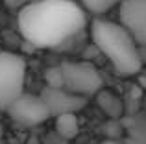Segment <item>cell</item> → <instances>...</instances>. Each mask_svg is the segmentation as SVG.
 Returning a JSON list of instances; mask_svg holds the SVG:
<instances>
[{
	"instance_id": "1",
	"label": "cell",
	"mask_w": 146,
	"mask_h": 144,
	"mask_svg": "<svg viewBox=\"0 0 146 144\" xmlns=\"http://www.w3.org/2000/svg\"><path fill=\"white\" fill-rule=\"evenodd\" d=\"M19 32L35 48H59L83 32L87 17L72 0H33L19 11Z\"/></svg>"
},
{
	"instance_id": "2",
	"label": "cell",
	"mask_w": 146,
	"mask_h": 144,
	"mask_svg": "<svg viewBox=\"0 0 146 144\" xmlns=\"http://www.w3.org/2000/svg\"><path fill=\"white\" fill-rule=\"evenodd\" d=\"M91 35L96 48L109 59L118 76H135L143 69L141 44L124 24L96 18L91 24Z\"/></svg>"
},
{
	"instance_id": "3",
	"label": "cell",
	"mask_w": 146,
	"mask_h": 144,
	"mask_svg": "<svg viewBox=\"0 0 146 144\" xmlns=\"http://www.w3.org/2000/svg\"><path fill=\"white\" fill-rule=\"evenodd\" d=\"M26 61L15 52L0 50V111H7L19 96L24 94Z\"/></svg>"
},
{
	"instance_id": "4",
	"label": "cell",
	"mask_w": 146,
	"mask_h": 144,
	"mask_svg": "<svg viewBox=\"0 0 146 144\" xmlns=\"http://www.w3.org/2000/svg\"><path fill=\"white\" fill-rule=\"evenodd\" d=\"M61 74V89H67L80 96H93L102 90L104 79L98 69L85 61H67L57 65Z\"/></svg>"
},
{
	"instance_id": "5",
	"label": "cell",
	"mask_w": 146,
	"mask_h": 144,
	"mask_svg": "<svg viewBox=\"0 0 146 144\" xmlns=\"http://www.w3.org/2000/svg\"><path fill=\"white\" fill-rule=\"evenodd\" d=\"M7 115L11 120L24 127H33L52 118L41 94H22L7 107Z\"/></svg>"
},
{
	"instance_id": "6",
	"label": "cell",
	"mask_w": 146,
	"mask_h": 144,
	"mask_svg": "<svg viewBox=\"0 0 146 144\" xmlns=\"http://www.w3.org/2000/svg\"><path fill=\"white\" fill-rule=\"evenodd\" d=\"M41 98L44 100L50 115L54 118H57L61 115H68V113H80L87 104L85 96H80V94H74L67 89L50 87V85H46L41 90Z\"/></svg>"
},
{
	"instance_id": "7",
	"label": "cell",
	"mask_w": 146,
	"mask_h": 144,
	"mask_svg": "<svg viewBox=\"0 0 146 144\" xmlns=\"http://www.w3.org/2000/svg\"><path fill=\"white\" fill-rule=\"evenodd\" d=\"M120 24L141 46H146V0H124L120 4Z\"/></svg>"
},
{
	"instance_id": "8",
	"label": "cell",
	"mask_w": 146,
	"mask_h": 144,
	"mask_svg": "<svg viewBox=\"0 0 146 144\" xmlns=\"http://www.w3.org/2000/svg\"><path fill=\"white\" fill-rule=\"evenodd\" d=\"M124 131L129 144H146V118L133 116L124 120Z\"/></svg>"
},
{
	"instance_id": "9",
	"label": "cell",
	"mask_w": 146,
	"mask_h": 144,
	"mask_svg": "<svg viewBox=\"0 0 146 144\" xmlns=\"http://www.w3.org/2000/svg\"><path fill=\"white\" fill-rule=\"evenodd\" d=\"M56 131L63 139L70 141V139L78 137L80 133V120L78 113H68V115H61L56 118Z\"/></svg>"
},
{
	"instance_id": "10",
	"label": "cell",
	"mask_w": 146,
	"mask_h": 144,
	"mask_svg": "<svg viewBox=\"0 0 146 144\" xmlns=\"http://www.w3.org/2000/svg\"><path fill=\"white\" fill-rule=\"evenodd\" d=\"M98 96V105L109 118H120L122 115V102L118 96H115L109 90H100Z\"/></svg>"
},
{
	"instance_id": "11",
	"label": "cell",
	"mask_w": 146,
	"mask_h": 144,
	"mask_svg": "<svg viewBox=\"0 0 146 144\" xmlns=\"http://www.w3.org/2000/svg\"><path fill=\"white\" fill-rule=\"evenodd\" d=\"M124 0H82L83 7H85L87 11H91V13L94 15H100L104 13V11L111 9V7H115L117 4H122Z\"/></svg>"
},
{
	"instance_id": "12",
	"label": "cell",
	"mask_w": 146,
	"mask_h": 144,
	"mask_svg": "<svg viewBox=\"0 0 146 144\" xmlns=\"http://www.w3.org/2000/svg\"><path fill=\"white\" fill-rule=\"evenodd\" d=\"M4 4H6V7H9V9H24L28 4H32V0H4Z\"/></svg>"
},
{
	"instance_id": "13",
	"label": "cell",
	"mask_w": 146,
	"mask_h": 144,
	"mask_svg": "<svg viewBox=\"0 0 146 144\" xmlns=\"http://www.w3.org/2000/svg\"><path fill=\"white\" fill-rule=\"evenodd\" d=\"M100 144H120V142H118L117 139H106V141H104V142H100Z\"/></svg>"
},
{
	"instance_id": "14",
	"label": "cell",
	"mask_w": 146,
	"mask_h": 144,
	"mask_svg": "<svg viewBox=\"0 0 146 144\" xmlns=\"http://www.w3.org/2000/svg\"><path fill=\"white\" fill-rule=\"evenodd\" d=\"M2 137H4V126L0 124V141H2Z\"/></svg>"
}]
</instances>
